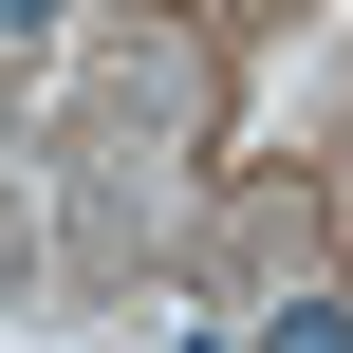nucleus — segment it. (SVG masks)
I'll use <instances>...</instances> for the list:
<instances>
[{"label":"nucleus","instance_id":"f257e3e1","mask_svg":"<svg viewBox=\"0 0 353 353\" xmlns=\"http://www.w3.org/2000/svg\"><path fill=\"white\" fill-rule=\"evenodd\" d=\"M261 353H353V298H279V316H261Z\"/></svg>","mask_w":353,"mask_h":353},{"label":"nucleus","instance_id":"f03ea898","mask_svg":"<svg viewBox=\"0 0 353 353\" xmlns=\"http://www.w3.org/2000/svg\"><path fill=\"white\" fill-rule=\"evenodd\" d=\"M37 19H56V0H0V37H37Z\"/></svg>","mask_w":353,"mask_h":353}]
</instances>
